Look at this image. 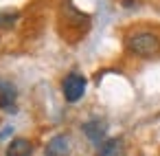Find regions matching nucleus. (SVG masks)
I'll use <instances>...</instances> for the list:
<instances>
[{
    "label": "nucleus",
    "mask_w": 160,
    "mask_h": 156,
    "mask_svg": "<svg viewBox=\"0 0 160 156\" xmlns=\"http://www.w3.org/2000/svg\"><path fill=\"white\" fill-rule=\"evenodd\" d=\"M13 103H16V88L11 84H2L0 86V108L13 110Z\"/></svg>",
    "instance_id": "0eeeda50"
},
{
    "label": "nucleus",
    "mask_w": 160,
    "mask_h": 156,
    "mask_svg": "<svg viewBox=\"0 0 160 156\" xmlns=\"http://www.w3.org/2000/svg\"><path fill=\"white\" fill-rule=\"evenodd\" d=\"M18 20V13H0V27H11Z\"/></svg>",
    "instance_id": "6e6552de"
},
{
    "label": "nucleus",
    "mask_w": 160,
    "mask_h": 156,
    "mask_svg": "<svg viewBox=\"0 0 160 156\" xmlns=\"http://www.w3.org/2000/svg\"><path fill=\"white\" fill-rule=\"evenodd\" d=\"M46 156H70V138L66 134H57L46 143Z\"/></svg>",
    "instance_id": "20e7f679"
},
{
    "label": "nucleus",
    "mask_w": 160,
    "mask_h": 156,
    "mask_svg": "<svg viewBox=\"0 0 160 156\" xmlns=\"http://www.w3.org/2000/svg\"><path fill=\"white\" fill-rule=\"evenodd\" d=\"M62 90H64L66 101H70V103L79 101V99L83 97V92H86V77L79 75V73L66 75V79H64V84H62Z\"/></svg>",
    "instance_id": "f03ea898"
},
{
    "label": "nucleus",
    "mask_w": 160,
    "mask_h": 156,
    "mask_svg": "<svg viewBox=\"0 0 160 156\" xmlns=\"http://www.w3.org/2000/svg\"><path fill=\"white\" fill-rule=\"evenodd\" d=\"M83 134L92 141V143H103V138H105V132H108V123L105 121H101V119H92V121H86L83 123Z\"/></svg>",
    "instance_id": "7ed1b4c3"
},
{
    "label": "nucleus",
    "mask_w": 160,
    "mask_h": 156,
    "mask_svg": "<svg viewBox=\"0 0 160 156\" xmlns=\"http://www.w3.org/2000/svg\"><path fill=\"white\" fill-rule=\"evenodd\" d=\"M7 156H33V145L29 138H13L7 145Z\"/></svg>",
    "instance_id": "39448f33"
},
{
    "label": "nucleus",
    "mask_w": 160,
    "mask_h": 156,
    "mask_svg": "<svg viewBox=\"0 0 160 156\" xmlns=\"http://www.w3.org/2000/svg\"><path fill=\"white\" fill-rule=\"evenodd\" d=\"M123 149V141L121 138H108L99 145L97 149V156H118Z\"/></svg>",
    "instance_id": "423d86ee"
},
{
    "label": "nucleus",
    "mask_w": 160,
    "mask_h": 156,
    "mask_svg": "<svg viewBox=\"0 0 160 156\" xmlns=\"http://www.w3.org/2000/svg\"><path fill=\"white\" fill-rule=\"evenodd\" d=\"M127 49L138 57H151L160 51V38L149 31H138L127 38Z\"/></svg>",
    "instance_id": "f257e3e1"
}]
</instances>
